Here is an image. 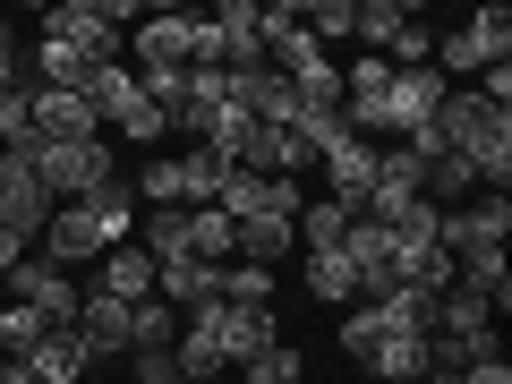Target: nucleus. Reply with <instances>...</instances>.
<instances>
[{
	"label": "nucleus",
	"mask_w": 512,
	"mask_h": 384,
	"mask_svg": "<svg viewBox=\"0 0 512 384\" xmlns=\"http://www.w3.org/2000/svg\"><path fill=\"white\" fill-rule=\"evenodd\" d=\"M0 384H35V367H18V359H9V376H0Z\"/></svg>",
	"instance_id": "nucleus-38"
},
{
	"label": "nucleus",
	"mask_w": 512,
	"mask_h": 384,
	"mask_svg": "<svg viewBox=\"0 0 512 384\" xmlns=\"http://www.w3.org/2000/svg\"><path fill=\"white\" fill-rule=\"evenodd\" d=\"M444 94H453V86H444L436 69H393V86H384V103H376L384 137H410V128H427Z\"/></svg>",
	"instance_id": "nucleus-8"
},
{
	"label": "nucleus",
	"mask_w": 512,
	"mask_h": 384,
	"mask_svg": "<svg viewBox=\"0 0 512 384\" xmlns=\"http://www.w3.org/2000/svg\"><path fill=\"white\" fill-rule=\"evenodd\" d=\"M111 248H120V231L94 222L86 205H52V222H43V239H35V256H43V265H60V274L86 265V256H111Z\"/></svg>",
	"instance_id": "nucleus-5"
},
{
	"label": "nucleus",
	"mask_w": 512,
	"mask_h": 384,
	"mask_svg": "<svg viewBox=\"0 0 512 384\" xmlns=\"http://www.w3.org/2000/svg\"><path fill=\"white\" fill-rule=\"evenodd\" d=\"M222 299L231 308H274V274L265 265H222Z\"/></svg>",
	"instance_id": "nucleus-30"
},
{
	"label": "nucleus",
	"mask_w": 512,
	"mask_h": 384,
	"mask_svg": "<svg viewBox=\"0 0 512 384\" xmlns=\"http://www.w3.org/2000/svg\"><path fill=\"white\" fill-rule=\"evenodd\" d=\"M18 367H35V384H86V367H103L77 333H43V350L35 359H18Z\"/></svg>",
	"instance_id": "nucleus-17"
},
{
	"label": "nucleus",
	"mask_w": 512,
	"mask_h": 384,
	"mask_svg": "<svg viewBox=\"0 0 512 384\" xmlns=\"http://www.w3.org/2000/svg\"><path fill=\"white\" fill-rule=\"evenodd\" d=\"M43 333H52V325H43L35 308L0 299V359H35V350H43Z\"/></svg>",
	"instance_id": "nucleus-28"
},
{
	"label": "nucleus",
	"mask_w": 512,
	"mask_h": 384,
	"mask_svg": "<svg viewBox=\"0 0 512 384\" xmlns=\"http://www.w3.org/2000/svg\"><path fill=\"white\" fill-rule=\"evenodd\" d=\"M188 256L197 265H231V214L222 205H188Z\"/></svg>",
	"instance_id": "nucleus-25"
},
{
	"label": "nucleus",
	"mask_w": 512,
	"mask_h": 384,
	"mask_svg": "<svg viewBox=\"0 0 512 384\" xmlns=\"http://www.w3.org/2000/svg\"><path fill=\"white\" fill-rule=\"evenodd\" d=\"M384 60H393V69H427V60H436V26L410 18L402 35H393V52H384Z\"/></svg>",
	"instance_id": "nucleus-32"
},
{
	"label": "nucleus",
	"mask_w": 512,
	"mask_h": 384,
	"mask_svg": "<svg viewBox=\"0 0 512 384\" xmlns=\"http://www.w3.org/2000/svg\"><path fill=\"white\" fill-rule=\"evenodd\" d=\"M94 291H103V299H128V308L154 299V256L137 248V239H120V248L103 256V282H94Z\"/></svg>",
	"instance_id": "nucleus-15"
},
{
	"label": "nucleus",
	"mask_w": 512,
	"mask_h": 384,
	"mask_svg": "<svg viewBox=\"0 0 512 384\" xmlns=\"http://www.w3.org/2000/svg\"><path fill=\"white\" fill-rule=\"evenodd\" d=\"M18 60H26V86H60V94H77V86H86V60H77L69 43H52V35H35Z\"/></svg>",
	"instance_id": "nucleus-18"
},
{
	"label": "nucleus",
	"mask_w": 512,
	"mask_h": 384,
	"mask_svg": "<svg viewBox=\"0 0 512 384\" xmlns=\"http://www.w3.org/2000/svg\"><path fill=\"white\" fill-rule=\"evenodd\" d=\"M154 299L180 316H205L222 299V265H197V256H180V265H154Z\"/></svg>",
	"instance_id": "nucleus-11"
},
{
	"label": "nucleus",
	"mask_w": 512,
	"mask_h": 384,
	"mask_svg": "<svg viewBox=\"0 0 512 384\" xmlns=\"http://www.w3.org/2000/svg\"><path fill=\"white\" fill-rule=\"evenodd\" d=\"M342 231H350V214L333 197H308V205H299V222H291L299 256H333V248H342Z\"/></svg>",
	"instance_id": "nucleus-22"
},
{
	"label": "nucleus",
	"mask_w": 512,
	"mask_h": 384,
	"mask_svg": "<svg viewBox=\"0 0 512 384\" xmlns=\"http://www.w3.org/2000/svg\"><path fill=\"white\" fill-rule=\"evenodd\" d=\"M77 94L94 103V120H103V128H120L128 111L146 103V94H137V69H128V60H103V69H86V86H77Z\"/></svg>",
	"instance_id": "nucleus-13"
},
{
	"label": "nucleus",
	"mask_w": 512,
	"mask_h": 384,
	"mask_svg": "<svg viewBox=\"0 0 512 384\" xmlns=\"http://www.w3.org/2000/svg\"><path fill=\"white\" fill-rule=\"evenodd\" d=\"M137 205H180V154H163V163L137 171Z\"/></svg>",
	"instance_id": "nucleus-33"
},
{
	"label": "nucleus",
	"mask_w": 512,
	"mask_h": 384,
	"mask_svg": "<svg viewBox=\"0 0 512 384\" xmlns=\"http://www.w3.org/2000/svg\"><path fill=\"white\" fill-rule=\"evenodd\" d=\"M239 163H222V154H205V146H188L180 154V205H214L222 197V180H231Z\"/></svg>",
	"instance_id": "nucleus-24"
},
{
	"label": "nucleus",
	"mask_w": 512,
	"mask_h": 384,
	"mask_svg": "<svg viewBox=\"0 0 512 384\" xmlns=\"http://www.w3.org/2000/svg\"><path fill=\"white\" fill-rule=\"evenodd\" d=\"M342 256H350V274H359V282L393 274V231H384V222H367V214H350V231H342Z\"/></svg>",
	"instance_id": "nucleus-21"
},
{
	"label": "nucleus",
	"mask_w": 512,
	"mask_h": 384,
	"mask_svg": "<svg viewBox=\"0 0 512 384\" xmlns=\"http://www.w3.org/2000/svg\"><path fill=\"white\" fill-rule=\"evenodd\" d=\"M18 137H35V94L9 86L0 94V146H18Z\"/></svg>",
	"instance_id": "nucleus-34"
},
{
	"label": "nucleus",
	"mask_w": 512,
	"mask_h": 384,
	"mask_svg": "<svg viewBox=\"0 0 512 384\" xmlns=\"http://www.w3.org/2000/svg\"><path fill=\"white\" fill-rule=\"evenodd\" d=\"M188 325H205V342L222 350V367H248L256 350H274V342H282L274 308H231V299H214V308H205V316H188Z\"/></svg>",
	"instance_id": "nucleus-3"
},
{
	"label": "nucleus",
	"mask_w": 512,
	"mask_h": 384,
	"mask_svg": "<svg viewBox=\"0 0 512 384\" xmlns=\"http://www.w3.org/2000/svg\"><path fill=\"white\" fill-rule=\"evenodd\" d=\"M137 248L154 256V265H180L188 256V205H137Z\"/></svg>",
	"instance_id": "nucleus-14"
},
{
	"label": "nucleus",
	"mask_w": 512,
	"mask_h": 384,
	"mask_svg": "<svg viewBox=\"0 0 512 384\" xmlns=\"http://www.w3.org/2000/svg\"><path fill=\"white\" fill-rule=\"evenodd\" d=\"M359 367H367L376 384H419V376H427V342H419V333H384Z\"/></svg>",
	"instance_id": "nucleus-19"
},
{
	"label": "nucleus",
	"mask_w": 512,
	"mask_h": 384,
	"mask_svg": "<svg viewBox=\"0 0 512 384\" xmlns=\"http://www.w3.org/2000/svg\"><path fill=\"white\" fill-rule=\"evenodd\" d=\"M197 52V9H146V26L128 35V69H188Z\"/></svg>",
	"instance_id": "nucleus-6"
},
{
	"label": "nucleus",
	"mask_w": 512,
	"mask_h": 384,
	"mask_svg": "<svg viewBox=\"0 0 512 384\" xmlns=\"http://www.w3.org/2000/svg\"><path fill=\"white\" fill-rule=\"evenodd\" d=\"M0 299H18V308H35L52 333H69V325H77V299H86V291H77L60 265H43V256H18V265H9V282H0Z\"/></svg>",
	"instance_id": "nucleus-2"
},
{
	"label": "nucleus",
	"mask_w": 512,
	"mask_h": 384,
	"mask_svg": "<svg viewBox=\"0 0 512 384\" xmlns=\"http://www.w3.org/2000/svg\"><path fill=\"white\" fill-rule=\"evenodd\" d=\"M171 342H180V308H163V299H137V308H128V359H163Z\"/></svg>",
	"instance_id": "nucleus-20"
},
{
	"label": "nucleus",
	"mask_w": 512,
	"mask_h": 384,
	"mask_svg": "<svg viewBox=\"0 0 512 384\" xmlns=\"http://www.w3.org/2000/svg\"><path fill=\"white\" fill-rule=\"evenodd\" d=\"M0 376H9V359H0Z\"/></svg>",
	"instance_id": "nucleus-39"
},
{
	"label": "nucleus",
	"mask_w": 512,
	"mask_h": 384,
	"mask_svg": "<svg viewBox=\"0 0 512 384\" xmlns=\"http://www.w3.org/2000/svg\"><path fill=\"white\" fill-rule=\"evenodd\" d=\"M239 384H299V350L274 342V350H256L248 367H239Z\"/></svg>",
	"instance_id": "nucleus-31"
},
{
	"label": "nucleus",
	"mask_w": 512,
	"mask_h": 384,
	"mask_svg": "<svg viewBox=\"0 0 512 384\" xmlns=\"http://www.w3.org/2000/svg\"><path fill=\"white\" fill-rule=\"evenodd\" d=\"M120 137H128V146H154V137H171V120H163L154 103H137V111L120 120Z\"/></svg>",
	"instance_id": "nucleus-35"
},
{
	"label": "nucleus",
	"mask_w": 512,
	"mask_h": 384,
	"mask_svg": "<svg viewBox=\"0 0 512 384\" xmlns=\"http://www.w3.org/2000/svg\"><path fill=\"white\" fill-rule=\"evenodd\" d=\"M18 256H35V248H26L18 231H0V282H9V265H18Z\"/></svg>",
	"instance_id": "nucleus-36"
},
{
	"label": "nucleus",
	"mask_w": 512,
	"mask_h": 384,
	"mask_svg": "<svg viewBox=\"0 0 512 384\" xmlns=\"http://www.w3.org/2000/svg\"><path fill=\"white\" fill-rule=\"evenodd\" d=\"M299 282H308V299H359V274H350V256L333 248V256H299Z\"/></svg>",
	"instance_id": "nucleus-26"
},
{
	"label": "nucleus",
	"mask_w": 512,
	"mask_h": 384,
	"mask_svg": "<svg viewBox=\"0 0 512 384\" xmlns=\"http://www.w3.org/2000/svg\"><path fill=\"white\" fill-rule=\"evenodd\" d=\"M299 26H308L316 52L325 43H350V0H299Z\"/></svg>",
	"instance_id": "nucleus-29"
},
{
	"label": "nucleus",
	"mask_w": 512,
	"mask_h": 384,
	"mask_svg": "<svg viewBox=\"0 0 512 384\" xmlns=\"http://www.w3.org/2000/svg\"><path fill=\"white\" fill-rule=\"evenodd\" d=\"M171 384H188V376H171Z\"/></svg>",
	"instance_id": "nucleus-40"
},
{
	"label": "nucleus",
	"mask_w": 512,
	"mask_h": 384,
	"mask_svg": "<svg viewBox=\"0 0 512 384\" xmlns=\"http://www.w3.org/2000/svg\"><path fill=\"white\" fill-rule=\"evenodd\" d=\"M120 384H137V376H120Z\"/></svg>",
	"instance_id": "nucleus-41"
},
{
	"label": "nucleus",
	"mask_w": 512,
	"mask_h": 384,
	"mask_svg": "<svg viewBox=\"0 0 512 384\" xmlns=\"http://www.w3.org/2000/svg\"><path fill=\"white\" fill-rule=\"evenodd\" d=\"M376 154L384 146H367V137H333L316 163H325V197L342 205V214H359L367 205V188H376Z\"/></svg>",
	"instance_id": "nucleus-10"
},
{
	"label": "nucleus",
	"mask_w": 512,
	"mask_h": 384,
	"mask_svg": "<svg viewBox=\"0 0 512 384\" xmlns=\"http://www.w3.org/2000/svg\"><path fill=\"white\" fill-rule=\"evenodd\" d=\"M427 69L453 86V77H487V69H512V18L504 9H478L470 26H453V35H436V60Z\"/></svg>",
	"instance_id": "nucleus-1"
},
{
	"label": "nucleus",
	"mask_w": 512,
	"mask_h": 384,
	"mask_svg": "<svg viewBox=\"0 0 512 384\" xmlns=\"http://www.w3.org/2000/svg\"><path fill=\"white\" fill-rule=\"evenodd\" d=\"M436 333H495V308H487L478 291H461V282H453V291L436 299ZM436 333H427V342H436Z\"/></svg>",
	"instance_id": "nucleus-27"
},
{
	"label": "nucleus",
	"mask_w": 512,
	"mask_h": 384,
	"mask_svg": "<svg viewBox=\"0 0 512 384\" xmlns=\"http://www.w3.org/2000/svg\"><path fill=\"white\" fill-rule=\"evenodd\" d=\"M35 94V137L43 146H103V120H94L86 94H60V86H26Z\"/></svg>",
	"instance_id": "nucleus-9"
},
{
	"label": "nucleus",
	"mask_w": 512,
	"mask_h": 384,
	"mask_svg": "<svg viewBox=\"0 0 512 384\" xmlns=\"http://www.w3.org/2000/svg\"><path fill=\"white\" fill-rule=\"evenodd\" d=\"M43 35L52 43H69L86 69H103V60H120V26L94 9V0H60V9H43Z\"/></svg>",
	"instance_id": "nucleus-7"
},
{
	"label": "nucleus",
	"mask_w": 512,
	"mask_h": 384,
	"mask_svg": "<svg viewBox=\"0 0 512 384\" xmlns=\"http://www.w3.org/2000/svg\"><path fill=\"white\" fill-rule=\"evenodd\" d=\"M410 18H419L410 0H350V43H359V52H393V35H402Z\"/></svg>",
	"instance_id": "nucleus-16"
},
{
	"label": "nucleus",
	"mask_w": 512,
	"mask_h": 384,
	"mask_svg": "<svg viewBox=\"0 0 512 384\" xmlns=\"http://www.w3.org/2000/svg\"><path fill=\"white\" fill-rule=\"evenodd\" d=\"M419 384H478V376H470V367H427Z\"/></svg>",
	"instance_id": "nucleus-37"
},
{
	"label": "nucleus",
	"mask_w": 512,
	"mask_h": 384,
	"mask_svg": "<svg viewBox=\"0 0 512 384\" xmlns=\"http://www.w3.org/2000/svg\"><path fill=\"white\" fill-rule=\"evenodd\" d=\"M504 231H512V197H487V188H478L470 205H453V214H444L436 248L461 265V256H495V248H504Z\"/></svg>",
	"instance_id": "nucleus-4"
},
{
	"label": "nucleus",
	"mask_w": 512,
	"mask_h": 384,
	"mask_svg": "<svg viewBox=\"0 0 512 384\" xmlns=\"http://www.w3.org/2000/svg\"><path fill=\"white\" fill-rule=\"evenodd\" d=\"M453 282H461V291H478L495 316L512 308V265H504V248H495V256H461V265H453Z\"/></svg>",
	"instance_id": "nucleus-23"
},
{
	"label": "nucleus",
	"mask_w": 512,
	"mask_h": 384,
	"mask_svg": "<svg viewBox=\"0 0 512 384\" xmlns=\"http://www.w3.org/2000/svg\"><path fill=\"white\" fill-rule=\"evenodd\" d=\"M77 342L94 350V359H128V299H103V291H86L77 299Z\"/></svg>",
	"instance_id": "nucleus-12"
}]
</instances>
